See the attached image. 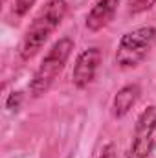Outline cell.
Here are the masks:
<instances>
[{
	"label": "cell",
	"mask_w": 156,
	"mask_h": 158,
	"mask_svg": "<svg viewBox=\"0 0 156 158\" xmlns=\"http://www.w3.org/2000/svg\"><path fill=\"white\" fill-rule=\"evenodd\" d=\"M68 11L66 0H48L28 26L18 46V55L22 61H30L39 53V50L48 42L51 33L61 26Z\"/></svg>",
	"instance_id": "1"
},
{
	"label": "cell",
	"mask_w": 156,
	"mask_h": 158,
	"mask_svg": "<svg viewBox=\"0 0 156 158\" xmlns=\"http://www.w3.org/2000/svg\"><path fill=\"white\" fill-rule=\"evenodd\" d=\"M72 50H74V40L70 39V37L59 39L48 50V53L44 55L42 63L39 64V68L35 70L33 77L30 81V86H28L30 94L33 98L44 96L51 88V85L55 83V79L59 77V74L63 72V68H64L70 53H72Z\"/></svg>",
	"instance_id": "2"
},
{
	"label": "cell",
	"mask_w": 156,
	"mask_h": 158,
	"mask_svg": "<svg viewBox=\"0 0 156 158\" xmlns=\"http://www.w3.org/2000/svg\"><path fill=\"white\" fill-rule=\"evenodd\" d=\"M156 42V28L142 26L125 33L116 50V64L119 68H136L143 63Z\"/></svg>",
	"instance_id": "3"
},
{
	"label": "cell",
	"mask_w": 156,
	"mask_h": 158,
	"mask_svg": "<svg viewBox=\"0 0 156 158\" xmlns=\"http://www.w3.org/2000/svg\"><path fill=\"white\" fill-rule=\"evenodd\" d=\"M156 132V107H147L134 127L132 142L125 153V158H149L154 149Z\"/></svg>",
	"instance_id": "4"
},
{
	"label": "cell",
	"mask_w": 156,
	"mask_h": 158,
	"mask_svg": "<svg viewBox=\"0 0 156 158\" xmlns=\"http://www.w3.org/2000/svg\"><path fill=\"white\" fill-rule=\"evenodd\" d=\"M99 63H101V50L97 46L83 50L77 55V59H76L74 72H72V83H74V86L79 88V90L86 88L94 81V77H96Z\"/></svg>",
	"instance_id": "5"
},
{
	"label": "cell",
	"mask_w": 156,
	"mask_h": 158,
	"mask_svg": "<svg viewBox=\"0 0 156 158\" xmlns=\"http://www.w3.org/2000/svg\"><path fill=\"white\" fill-rule=\"evenodd\" d=\"M119 0H96V4L92 6V9L86 15V28L90 31H99L103 30L116 15Z\"/></svg>",
	"instance_id": "6"
},
{
	"label": "cell",
	"mask_w": 156,
	"mask_h": 158,
	"mask_svg": "<svg viewBox=\"0 0 156 158\" xmlns=\"http://www.w3.org/2000/svg\"><path fill=\"white\" fill-rule=\"evenodd\" d=\"M140 94H142V88L136 83H129V85L121 86L116 92L114 99H112V107H110L112 109V116L116 119L125 118L132 110V107L138 103Z\"/></svg>",
	"instance_id": "7"
},
{
	"label": "cell",
	"mask_w": 156,
	"mask_h": 158,
	"mask_svg": "<svg viewBox=\"0 0 156 158\" xmlns=\"http://www.w3.org/2000/svg\"><path fill=\"white\" fill-rule=\"evenodd\" d=\"M154 2L156 0H127V7H129V13L138 15V13L151 9L154 6Z\"/></svg>",
	"instance_id": "8"
},
{
	"label": "cell",
	"mask_w": 156,
	"mask_h": 158,
	"mask_svg": "<svg viewBox=\"0 0 156 158\" xmlns=\"http://www.w3.org/2000/svg\"><path fill=\"white\" fill-rule=\"evenodd\" d=\"M37 0H15L13 2V15L15 17H24L35 4Z\"/></svg>",
	"instance_id": "9"
},
{
	"label": "cell",
	"mask_w": 156,
	"mask_h": 158,
	"mask_svg": "<svg viewBox=\"0 0 156 158\" xmlns=\"http://www.w3.org/2000/svg\"><path fill=\"white\" fill-rule=\"evenodd\" d=\"M20 99H22L20 92H13V94H9V98H7V101H6V107H7L9 110H17V109L20 107Z\"/></svg>",
	"instance_id": "10"
},
{
	"label": "cell",
	"mask_w": 156,
	"mask_h": 158,
	"mask_svg": "<svg viewBox=\"0 0 156 158\" xmlns=\"http://www.w3.org/2000/svg\"><path fill=\"white\" fill-rule=\"evenodd\" d=\"M97 158H114V145H112V143H107V145L101 149V153H99Z\"/></svg>",
	"instance_id": "11"
}]
</instances>
